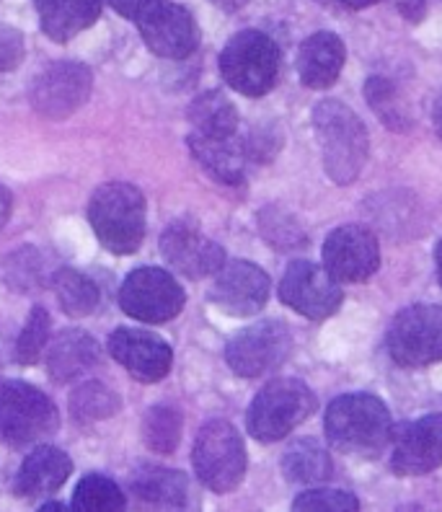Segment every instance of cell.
<instances>
[{
    "mask_svg": "<svg viewBox=\"0 0 442 512\" xmlns=\"http://www.w3.org/2000/svg\"><path fill=\"white\" fill-rule=\"evenodd\" d=\"M42 251L37 249H21L13 251L11 259L6 262V280L11 282L16 290H29L34 285H42L44 275V262Z\"/></svg>",
    "mask_w": 442,
    "mask_h": 512,
    "instance_id": "cell-32",
    "label": "cell"
},
{
    "mask_svg": "<svg viewBox=\"0 0 442 512\" xmlns=\"http://www.w3.org/2000/svg\"><path fill=\"white\" fill-rule=\"evenodd\" d=\"M91 70L81 63H55L37 75L29 91L32 107L47 119H65L91 96Z\"/></svg>",
    "mask_w": 442,
    "mask_h": 512,
    "instance_id": "cell-12",
    "label": "cell"
},
{
    "mask_svg": "<svg viewBox=\"0 0 442 512\" xmlns=\"http://www.w3.org/2000/svg\"><path fill=\"white\" fill-rule=\"evenodd\" d=\"M140 37L148 50L166 60H184L200 44V29L192 13L179 3L161 0L137 21Z\"/></svg>",
    "mask_w": 442,
    "mask_h": 512,
    "instance_id": "cell-13",
    "label": "cell"
},
{
    "mask_svg": "<svg viewBox=\"0 0 442 512\" xmlns=\"http://www.w3.org/2000/svg\"><path fill=\"white\" fill-rule=\"evenodd\" d=\"M280 298L300 316L324 321L342 306V288L326 267L313 262H293L282 275Z\"/></svg>",
    "mask_w": 442,
    "mask_h": 512,
    "instance_id": "cell-11",
    "label": "cell"
},
{
    "mask_svg": "<svg viewBox=\"0 0 442 512\" xmlns=\"http://www.w3.org/2000/svg\"><path fill=\"white\" fill-rule=\"evenodd\" d=\"M11 205H13L11 192L0 184V228L8 223V218H11Z\"/></svg>",
    "mask_w": 442,
    "mask_h": 512,
    "instance_id": "cell-36",
    "label": "cell"
},
{
    "mask_svg": "<svg viewBox=\"0 0 442 512\" xmlns=\"http://www.w3.org/2000/svg\"><path fill=\"white\" fill-rule=\"evenodd\" d=\"M184 290L174 275L158 267H140L119 288V308L143 324H166L184 308Z\"/></svg>",
    "mask_w": 442,
    "mask_h": 512,
    "instance_id": "cell-8",
    "label": "cell"
},
{
    "mask_svg": "<svg viewBox=\"0 0 442 512\" xmlns=\"http://www.w3.org/2000/svg\"><path fill=\"white\" fill-rule=\"evenodd\" d=\"M34 8L52 42H70L99 21L104 0H34Z\"/></svg>",
    "mask_w": 442,
    "mask_h": 512,
    "instance_id": "cell-22",
    "label": "cell"
},
{
    "mask_svg": "<svg viewBox=\"0 0 442 512\" xmlns=\"http://www.w3.org/2000/svg\"><path fill=\"white\" fill-rule=\"evenodd\" d=\"M161 254L179 275L189 280L215 275L225 264L223 246L207 238L192 220H176L163 231Z\"/></svg>",
    "mask_w": 442,
    "mask_h": 512,
    "instance_id": "cell-14",
    "label": "cell"
},
{
    "mask_svg": "<svg viewBox=\"0 0 442 512\" xmlns=\"http://www.w3.org/2000/svg\"><path fill=\"white\" fill-rule=\"evenodd\" d=\"M189 148L212 179H218L220 184H228V187H238L243 182L246 148L236 135L233 138H205V135L192 132Z\"/></svg>",
    "mask_w": 442,
    "mask_h": 512,
    "instance_id": "cell-23",
    "label": "cell"
},
{
    "mask_svg": "<svg viewBox=\"0 0 442 512\" xmlns=\"http://www.w3.org/2000/svg\"><path fill=\"white\" fill-rule=\"evenodd\" d=\"M109 352L140 383H158L169 375L174 352L161 337L143 329H117L109 337Z\"/></svg>",
    "mask_w": 442,
    "mask_h": 512,
    "instance_id": "cell-18",
    "label": "cell"
},
{
    "mask_svg": "<svg viewBox=\"0 0 442 512\" xmlns=\"http://www.w3.org/2000/svg\"><path fill=\"white\" fill-rule=\"evenodd\" d=\"M24 60V34L16 32L13 26L0 24V73L19 68Z\"/></svg>",
    "mask_w": 442,
    "mask_h": 512,
    "instance_id": "cell-34",
    "label": "cell"
},
{
    "mask_svg": "<svg viewBox=\"0 0 442 512\" xmlns=\"http://www.w3.org/2000/svg\"><path fill=\"white\" fill-rule=\"evenodd\" d=\"M119 406H122L119 396L114 394L112 388L99 381L83 383L70 396V414L81 425H91V422L114 417L119 412Z\"/></svg>",
    "mask_w": 442,
    "mask_h": 512,
    "instance_id": "cell-28",
    "label": "cell"
},
{
    "mask_svg": "<svg viewBox=\"0 0 442 512\" xmlns=\"http://www.w3.org/2000/svg\"><path fill=\"white\" fill-rule=\"evenodd\" d=\"M342 3L349 8H355V11H360V8L375 6V3H380V0H342Z\"/></svg>",
    "mask_w": 442,
    "mask_h": 512,
    "instance_id": "cell-38",
    "label": "cell"
},
{
    "mask_svg": "<svg viewBox=\"0 0 442 512\" xmlns=\"http://www.w3.org/2000/svg\"><path fill=\"white\" fill-rule=\"evenodd\" d=\"M282 474L293 484H318V481H326L331 476L329 453L316 440H298L282 456Z\"/></svg>",
    "mask_w": 442,
    "mask_h": 512,
    "instance_id": "cell-27",
    "label": "cell"
},
{
    "mask_svg": "<svg viewBox=\"0 0 442 512\" xmlns=\"http://www.w3.org/2000/svg\"><path fill=\"white\" fill-rule=\"evenodd\" d=\"M88 220L104 249L130 256L145 238V197L132 184L109 182L99 187L88 205Z\"/></svg>",
    "mask_w": 442,
    "mask_h": 512,
    "instance_id": "cell-3",
    "label": "cell"
},
{
    "mask_svg": "<svg viewBox=\"0 0 442 512\" xmlns=\"http://www.w3.org/2000/svg\"><path fill=\"white\" fill-rule=\"evenodd\" d=\"M393 471L422 476L442 463V414H427L393 432Z\"/></svg>",
    "mask_w": 442,
    "mask_h": 512,
    "instance_id": "cell-16",
    "label": "cell"
},
{
    "mask_svg": "<svg viewBox=\"0 0 442 512\" xmlns=\"http://www.w3.org/2000/svg\"><path fill=\"white\" fill-rule=\"evenodd\" d=\"M220 73L225 83L243 96H264L277 83L280 50L264 32L246 29L228 39L220 55Z\"/></svg>",
    "mask_w": 442,
    "mask_h": 512,
    "instance_id": "cell-6",
    "label": "cell"
},
{
    "mask_svg": "<svg viewBox=\"0 0 442 512\" xmlns=\"http://www.w3.org/2000/svg\"><path fill=\"white\" fill-rule=\"evenodd\" d=\"M73 510L78 512H117L125 510V494L117 481L101 474L83 476L73 492Z\"/></svg>",
    "mask_w": 442,
    "mask_h": 512,
    "instance_id": "cell-29",
    "label": "cell"
},
{
    "mask_svg": "<svg viewBox=\"0 0 442 512\" xmlns=\"http://www.w3.org/2000/svg\"><path fill=\"white\" fill-rule=\"evenodd\" d=\"M344 42L331 32H318L300 44L298 75L303 86L329 88L337 83L344 68Z\"/></svg>",
    "mask_w": 442,
    "mask_h": 512,
    "instance_id": "cell-21",
    "label": "cell"
},
{
    "mask_svg": "<svg viewBox=\"0 0 442 512\" xmlns=\"http://www.w3.org/2000/svg\"><path fill=\"white\" fill-rule=\"evenodd\" d=\"M388 352L404 368H424L442 360V306L419 303L393 319Z\"/></svg>",
    "mask_w": 442,
    "mask_h": 512,
    "instance_id": "cell-9",
    "label": "cell"
},
{
    "mask_svg": "<svg viewBox=\"0 0 442 512\" xmlns=\"http://www.w3.org/2000/svg\"><path fill=\"white\" fill-rule=\"evenodd\" d=\"M313 127L331 182L352 184L368 161V130L347 104L326 99L313 109Z\"/></svg>",
    "mask_w": 442,
    "mask_h": 512,
    "instance_id": "cell-1",
    "label": "cell"
},
{
    "mask_svg": "<svg viewBox=\"0 0 442 512\" xmlns=\"http://www.w3.org/2000/svg\"><path fill=\"white\" fill-rule=\"evenodd\" d=\"M132 492L137 500H143L150 507H163V510H179L187 507L189 481L181 471L158 469V466H145L132 476Z\"/></svg>",
    "mask_w": 442,
    "mask_h": 512,
    "instance_id": "cell-24",
    "label": "cell"
},
{
    "mask_svg": "<svg viewBox=\"0 0 442 512\" xmlns=\"http://www.w3.org/2000/svg\"><path fill=\"white\" fill-rule=\"evenodd\" d=\"M269 277L251 262H228L215 272L210 300L231 316H254L267 306Z\"/></svg>",
    "mask_w": 442,
    "mask_h": 512,
    "instance_id": "cell-17",
    "label": "cell"
},
{
    "mask_svg": "<svg viewBox=\"0 0 442 512\" xmlns=\"http://www.w3.org/2000/svg\"><path fill=\"white\" fill-rule=\"evenodd\" d=\"M156 3H161V0H109V6H112L114 11L122 13L125 19L135 21V24L143 19L145 13L156 6Z\"/></svg>",
    "mask_w": 442,
    "mask_h": 512,
    "instance_id": "cell-35",
    "label": "cell"
},
{
    "mask_svg": "<svg viewBox=\"0 0 442 512\" xmlns=\"http://www.w3.org/2000/svg\"><path fill=\"white\" fill-rule=\"evenodd\" d=\"M57 427L60 414L50 396L32 383L0 378V445L24 448L47 440Z\"/></svg>",
    "mask_w": 442,
    "mask_h": 512,
    "instance_id": "cell-4",
    "label": "cell"
},
{
    "mask_svg": "<svg viewBox=\"0 0 442 512\" xmlns=\"http://www.w3.org/2000/svg\"><path fill=\"white\" fill-rule=\"evenodd\" d=\"M432 119H435L437 135H440V138H442V94H440V99H437V104H435V112H432Z\"/></svg>",
    "mask_w": 442,
    "mask_h": 512,
    "instance_id": "cell-37",
    "label": "cell"
},
{
    "mask_svg": "<svg viewBox=\"0 0 442 512\" xmlns=\"http://www.w3.org/2000/svg\"><path fill=\"white\" fill-rule=\"evenodd\" d=\"M50 313L44 311L42 306L32 308V316L21 329L19 339H16V347H13V357H16V363L21 365H34L39 363V357H42L44 347L50 342Z\"/></svg>",
    "mask_w": 442,
    "mask_h": 512,
    "instance_id": "cell-31",
    "label": "cell"
},
{
    "mask_svg": "<svg viewBox=\"0 0 442 512\" xmlns=\"http://www.w3.org/2000/svg\"><path fill=\"white\" fill-rule=\"evenodd\" d=\"M52 288H55L57 303L65 316L83 319L91 316L99 306V288L91 277H86L78 269H57L52 272Z\"/></svg>",
    "mask_w": 442,
    "mask_h": 512,
    "instance_id": "cell-26",
    "label": "cell"
},
{
    "mask_svg": "<svg viewBox=\"0 0 442 512\" xmlns=\"http://www.w3.org/2000/svg\"><path fill=\"white\" fill-rule=\"evenodd\" d=\"M197 479L212 492H233L246 474V448L236 427L225 419H210L194 440Z\"/></svg>",
    "mask_w": 442,
    "mask_h": 512,
    "instance_id": "cell-7",
    "label": "cell"
},
{
    "mask_svg": "<svg viewBox=\"0 0 442 512\" xmlns=\"http://www.w3.org/2000/svg\"><path fill=\"white\" fill-rule=\"evenodd\" d=\"M326 438L349 456H378L393 438L391 414L370 394L339 396L326 412Z\"/></svg>",
    "mask_w": 442,
    "mask_h": 512,
    "instance_id": "cell-2",
    "label": "cell"
},
{
    "mask_svg": "<svg viewBox=\"0 0 442 512\" xmlns=\"http://www.w3.org/2000/svg\"><path fill=\"white\" fill-rule=\"evenodd\" d=\"M316 412V396L298 378H274L251 401L246 425L259 443H277L287 438Z\"/></svg>",
    "mask_w": 442,
    "mask_h": 512,
    "instance_id": "cell-5",
    "label": "cell"
},
{
    "mask_svg": "<svg viewBox=\"0 0 442 512\" xmlns=\"http://www.w3.org/2000/svg\"><path fill=\"white\" fill-rule=\"evenodd\" d=\"M101 347L88 331H60L47 352V370L55 383H70L83 378L99 365Z\"/></svg>",
    "mask_w": 442,
    "mask_h": 512,
    "instance_id": "cell-20",
    "label": "cell"
},
{
    "mask_svg": "<svg viewBox=\"0 0 442 512\" xmlns=\"http://www.w3.org/2000/svg\"><path fill=\"white\" fill-rule=\"evenodd\" d=\"M143 438L161 456L174 453L181 440V414L174 406H153L143 419Z\"/></svg>",
    "mask_w": 442,
    "mask_h": 512,
    "instance_id": "cell-30",
    "label": "cell"
},
{
    "mask_svg": "<svg viewBox=\"0 0 442 512\" xmlns=\"http://www.w3.org/2000/svg\"><path fill=\"white\" fill-rule=\"evenodd\" d=\"M293 510L303 512H355L360 510V502L347 492H339V489H311V492H303L295 497Z\"/></svg>",
    "mask_w": 442,
    "mask_h": 512,
    "instance_id": "cell-33",
    "label": "cell"
},
{
    "mask_svg": "<svg viewBox=\"0 0 442 512\" xmlns=\"http://www.w3.org/2000/svg\"><path fill=\"white\" fill-rule=\"evenodd\" d=\"M435 259H437V282H440V285H442V241H440V244H437Z\"/></svg>",
    "mask_w": 442,
    "mask_h": 512,
    "instance_id": "cell-39",
    "label": "cell"
},
{
    "mask_svg": "<svg viewBox=\"0 0 442 512\" xmlns=\"http://www.w3.org/2000/svg\"><path fill=\"white\" fill-rule=\"evenodd\" d=\"M290 352L293 334L282 321H256L228 342L225 360L241 378H262L280 368Z\"/></svg>",
    "mask_w": 442,
    "mask_h": 512,
    "instance_id": "cell-10",
    "label": "cell"
},
{
    "mask_svg": "<svg viewBox=\"0 0 442 512\" xmlns=\"http://www.w3.org/2000/svg\"><path fill=\"white\" fill-rule=\"evenodd\" d=\"M70 474H73V461L65 450L55 445H39L21 463L16 474V494L26 500H42L63 487Z\"/></svg>",
    "mask_w": 442,
    "mask_h": 512,
    "instance_id": "cell-19",
    "label": "cell"
},
{
    "mask_svg": "<svg viewBox=\"0 0 442 512\" xmlns=\"http://www.w3.org/2000/svg\"><path fill=\"white\" fill-rule=\"evenodd\" d=\"M324 264L337 282L370 280L380 267L378 241L368 228L342 225L326 238Z\"/></svg>",
    "mask_w": 442,
    "mask_h": 512,
    "instance_id": "cell-15",
    "label": "cell"
},
{
    "mask_svg": "<svg viewBox=\"0 0 442 512\" xmlns=\"http://www.w3.org/2000/svg\"><path fill=\"white\" fill-rule=\"evenodd\" d=\"M189 122L194 135L205 138H233L238 130V112L233 101L220 91L197 96L189 107Z\"/></svg>",
    "mask_w": 442,
    "mask_h": 512,
    "instance_id": "cell-25",
    "label": "cell"
}]
</instances>
